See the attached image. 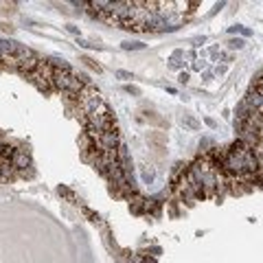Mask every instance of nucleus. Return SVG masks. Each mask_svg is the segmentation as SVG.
<instances>
[{
  "label": "nucleus",
  "mask_w": 263,
  "mask_h": 263,
  "mask_svg": "<svg viewBox=\"0 0 263 263\" xmlns=\"http://www.w3.org/2000/svg\"><path fill=\"white\" fill-rule=\"evenodd\" d=\"M189 82V75L187 72H180V84H187Z\"/></svg>",
  "instance_id": "nucleus-15"
},
{
  "label": "nucleus",
  "mask_w": 263,
  "mask_h": 263,
  "mask_svg": "<svg viewBox=\"0 0 263 263\" xmlns=\"http://www.w3.org/2000/svg\"><path fill=\"white\" fill-rule=\"evenodd\" d=\"M153 178H156V171H153L151 167H143V182L145 185H151Z\"/></svg>",
  "instance_id": "nucleus-6"
},
{
  "label": "nucleus",
  "mask_w": 263,
  "mask_h": 263,
  "mask_svg": "<svg viewBox=\"0 0 263 263\" xmlns=\"http://www.w3.org/2000/svg\"><path fill=\"white\" fill-rule=\"evenodd\" d=\"M116 77L125 79V82H127V79H134V77H132V72H127V70H116Z\"/></svg>",
  "instance_id": "nucleus-11"
},
{
  "label": "nucleus",
  "mask_w": 263,
  "mask_h": 263,
  "mask_svg": "<svg viewBox=\"0 0 263 263\" xmlns=\"http://www.w3.org/2000/svg\"><path fill=\"white\" fill-rule=\"evenodd\" d=\"M228 46L239 50V48H244V40H239V38H237V40H228Z\"/></svg>",
  "instance_id": "nucleus-10"
},
{
  "label": "nucleus",
  "mask_w": 263,
  "mask_h": 263,
  "mask_svg": "<svg viewBox=\"0 0 263 263\" xmlns=\"http://www.w3.org/2000/svg\"><path fill=\"white\" fill-rule=\"evenodd\" d=\"M53 72H55V66L50 62H42L35 72L31 75V82L40 88V90H48L50 86H53Z\"/></svg>",
  "instance_id": "nucleus-3"
},
{
  "label": "nucleus",
  "mask_w": 263,
  "mask_h": 263,
  "mask_svg": "<svg viewBox=\"0 0 263 263\" xmlns=\"http://www.w3.org/2000/svg\"><path fill=\"white\" fill-rule=\"evenodd\" d=\"M143 263H153V261H143Z\"/></svg>",
  "instance_id": "nucleus-18"
},
{
  "label": "nucleus",
  "mask_w": 263,
  "mask_h": 263,
  "mask_svg": "<svg viewBox=\"0 0 263 263\" xmlns=\"http://www.w3.org/2000/svg\"><path fill=\"white\" fill-rule=\"evenodd\" d=\"M202 68H204V62L202 60H195L193 62V70H202Z\"/></svg>",
  "instance_id": "nucleus-13"
},
{
  "label": "nucleus",
  "mask_w": 263,
  "mask_h": 263,
  "mask_svg": "<svg viewBox=\"0 0 263 263\" xmlns=\"http://www.w3.org/2000/svg\"><path fill=\"white\" fill-rule=\"evenodd\" d=\"M182 121H185V125H189L191 129H200V123H197V121L193 119V116H185Z\"/></svg>",
  "instance_id": "nucleus-9"
},
{
  "label": "nucleus",
  "mask_w": 263,
  "mask_h": 263,
  "mask_svg": "<svg viewBox=\"0 0 263 263\" xmlns=\"http://www.w3.org/2000/svg\"><path fill=\"white\" fill-rule=\"evenodd\" d=\"M180 66H182V64H180V62L173 57V60H171V68H180Z\"/></svg>",
  "instance_id": "nucleus-16"
},
{
  "label": "nucleus",
  "mask_w": 263,
  "mask_h": 263,
  "mask_svg": "<svg viewBox=\"0 0 263 263\" xmlns=\"http://www.w3.org/2000/svg\"><path fill=\"white\" fill-rule=\"evenodd\" d=\"M123 48H125V50H143V48H145V44H143V42L125 40V42H123Z\"/></svg>",
  "instance_id": "nucleus-7"
},
{
  "label": "nucleus",
  "mask_w": 263,
  "mask_h": 263,
  "mask_svg": "<svg viewBox=\"0 0 263 263\" xmlns=\"http://www.w3.org/2000/svg\"><path fill=\"white\" fill-rule=\"evenodd\" d=\"M82 62H84V64L88 66V68H92V70H97V72H101V66H99L97 62H94V60H92V57H88V55H84V57H82Z\"/></svg>",
  "instance_id": "nucleus-8"
},
{
  "label": "nucleus",
  "mask_w": 263,
  "mask_h": 263,
  "mask_svg": "<svg viewBox=\"0 0 263 263\" xmlns=\"http://www.w3.org/2000/svg\"><path fill=\"white\" fill-rule=\"evenodd\" d=\"M125 90H127L129 94H136V97H138V94H141V90H138L136 86H125Z\"/></svg>",
  "instance_id": "nucleus-12"
},
{
  "label": "nucleus",
  "mask_w": 263,
  "mask_h": 263,
  "mask_svg": "<svg viewBox=\"0 0 263 263\" xmlns=\"http://www.w3.org/2000/svg\"><path fill=\"white\" fill-rule=\"evenodd\" d=\"M68 31H70V33H75V35H79V29H77V27H72V24H68Z\"/></svg>",
  "instance_id": "nucleus-17"
},
{
  "label": "nucleus",
  "mask_w": 263,
  "mask_h": 263,
  "mask_svg": "<svg viewBox=\"0 0 263 263\" xmlns=\"http://www.w3.org/2000/svg\"><path fill=\"white\" fill-rule=\"evenodd\" d=\"M0 178H3V173H0Z\"/></svg>",
  "instance_id": "nucleus-19"
},
{
  "label": "nucleus",
  "mask_w": 263,
  "mask_h": 263,
  "mask_svg": "<svg viewBox=\"0 0 263 263\" xmlns=\"http://www.w3.org/2000/svg\"><path fill=\"white\" fill-rule=\"evenodd\" d=\"M121 147V138H119V132L116 127L103 132L99 138H94V149L99 153H108V151H116Z\"/></svg>",
  "instance_id": "nucleus-2"
},
{
  "label": "nucleus",
  "mask_w": 263,
  "mask_h": 263,
  "mask_svg": "<svg viewBox=\"0 0 263 263\" xmlns=\"http://www.w3.org/2000/svg\"><path fill=\"white\" fill-rule=\"evenodd\" d=\"M0 29H5V31H13V27L7 24V22H0Z\"/></svg>",
  "instance_id": "nucleus-14"
},
{
  "label": "nucleus",
  "mask_w": 263,
  "mask_h": 263,
  "mask_svg": "<svg viewBox=\"0 0 263 263\" xmlns=\"http://www.w3.org/2000/svg\"><path fill=\"white\" fill-rule=\"evenodd\" d=\"M11 165H13V169H20V171H24L27 167H31V156H29V149L20 147V149L13 151Z\"/></svg>",
  "instance_id": "nucleus-4"
},
{
  "label": "nucleus",
  "mask_w": 263,
  "mask_h": 263,
  "mask_svg": "<svg viewBox=\"0 0 263 263\" xmlns=\"http://www.w3.org/2000/svg\"><path fill=\"white\" fill-rule=\"evenodd\" d=\"M22 46L13 40H0V57H7V55H18V50Z\"/></svg>",
  "instance_id": "nucleus-5"
},
{
  "label": "nucleus",
  "mask_w": 263,
  "mask_h": 263,
  "mask_svg": "<svg viewBox=\"0 0 263 263\" xmlns=\"http://www.w3.org/2000/svg\"><path fill=\"white\" fill-rule=\"evenodd\" d=\"M77 101H79V110H82V114H84V116L92 114L94 110H97L101 103H103V99H101L99 90H97L94 86H88V84L84 86V90L79 92Z\"/></svg>",
  "instance_id": "nucleus-1"
}]
</instances>
